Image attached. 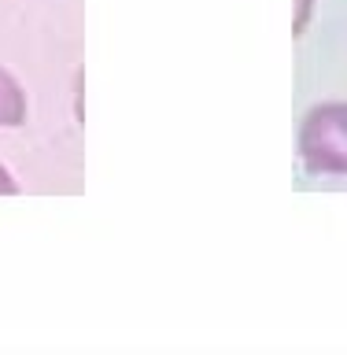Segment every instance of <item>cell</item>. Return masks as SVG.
Wrapping results in <instances>:
<instances>
[{"instance_id":"cell-2","label":"cell","mask_w":347,"mask_h":355,"mask_svg":"<svg viewBox=\"0 0 347 355\" xmlns=\"http://www.w3.org/2000/svg\"><path fill=\"white\" fill-rule=\"evenodd\" d=\"M26 122V93L22 85L0 67V130H15Z\"/></svg>"},{"instance_id":"cell-1","label":"cell","mask_w":347,"mask_h":355,"mask_svg":"<svg viewBox=\"0 0 347 355\" xmlns=\"http://www.w3.org/2000/svg\"><path fill=\"white\" fill-rule=\"evenodd\" d=\"M299 159L307 174H347V104H314L299 126Z\"/></svg>"},{"instance_id":"cell-3","label":"cell","mask_w":347,"mask_h":355,"mask_svg":"<svg viewBox=\"0 0 347 355\" xmlns=\"http://www.w3.org/2000/svg\"><path fill=\"white\" fill-rule=\"evenodd\" d=\"M15 193H19V182L11 178V171H8V166L0 163V196H15Z\"/></svg>"},{"instance_id":"cell-4","label":"cell","mask_w":347,"mask_h":355,"mask_svg":"<svg viewBox=\"0 0 347 355\" xmlns=\"http://www.w3.org/2000/svg\"><path fill=\"white\" fill-rule=\"evenodd\" d=\"M307 15H310V0H299V19H296V30L307 26Z\"/></svg>"}]
</instances>
